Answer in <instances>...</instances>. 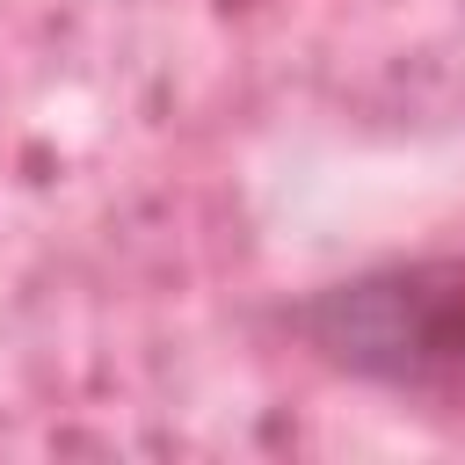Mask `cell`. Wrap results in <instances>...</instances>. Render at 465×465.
Instances as JSON below:
<instances>
[{
    "instance_id": "cell-1",
    "label": "cell",
    "mask_w": 465,
    "mask_h": 465,
    "mask_svg": "<svg viewBox=\"0 0 465 465\" xmlns=\"http://www.w3.org/2000/svg\"><path fill=\"white\" fill-rule=\"evenodd\" d=\"M283 327L327 371L378 392H465V254L378 262L312 283Z\"/></svg>"
}]
</instances>
